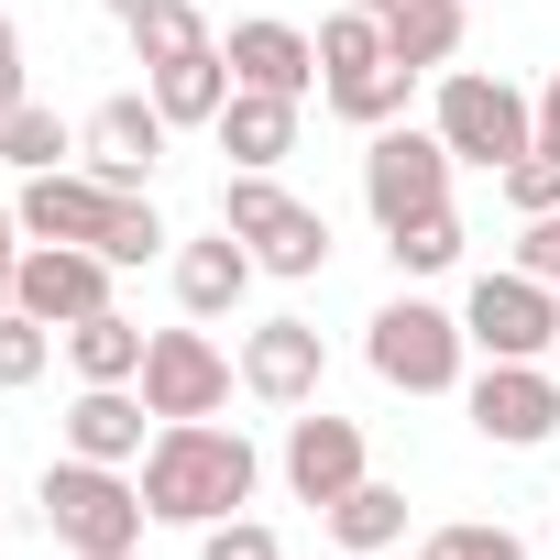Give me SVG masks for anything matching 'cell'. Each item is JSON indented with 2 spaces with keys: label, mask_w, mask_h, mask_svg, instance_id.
Wrapping results in <instances>:
<instances>
[{
  "label": "cell",
  "mask_w": 560,
  "mask_h": 560,
  "mask_svg": "<svg viewBox=\"0 0 560 560\" xmlns=\"http://www.w3.org/2000/svg\"><path fill=\"white\" fill-rule=\"evenodd\" d=\"M209 143L231 154V165H253V176H275L298 154V100H275V89H231V110L209 121Z\"/></svg>",
  "instance_id": "2e32d148"
},
{
  "label": "cell",
  "mask_w": 560,
  "mask_h": 560,
  "mask_svg": "<svg viewBox=\"0 0 560 560\" xmlns=\"http://www.w3.org/2000/svg\"><path fill=\"white\" fill-rule=\"evenodd\" d=\"M100 12H110V23H121V34H132V23H143V12H154V0H100Z\"/></svg>",
  "instance_id": "e575fe53"
},
{
  "label": "cell",
  "mask_w": 560,
  "mask_h": 560,
  "mask_svg": "<svg viewBox=\"0 0 560 560\" xmlns=\"http://www.w3.org/2000/svg\"><path fill=\"white\" fill-rule=\"evenodd\" d=\"M56 341H67V330H45V319H23V308H0V385H34V374L56 363Z\"/></svg>",
  "instance_id": "4316f807"
},
{
  "label": "cell",
  "mask_w": 560,
  "mask_h": 560,
  "mask_svg": "<svg viewBox=\"0 0 560 560\" xmlns=\"http://www.w3.org/2000/svg\"><path fill=\"white\" fill-rule=\"evenodd\" d=\"M143 385H78V407H67V451L78 462H143Z\"/></svg>",
  "instance_id": "e0dca14e"
},
{
  "label": "cell",
  "mask_w": 560,
  "mask_h": 560,
  "mask_svg": "<svg viewBox=\"0 0 560 560\" xmlns=\"http://www.w3.org/2000/svg\"><path fill=\"white\" fill-rule=\"evenodd\" d=\"M143 319H121V308H100V319H78L67 330V363H78V385H143Z\"/></svg>",
  "instance_id": "ffe728a7"
},
{
  "label": "cell",
  "mask_w": 560,
  "mask_h": 560,
  "mask_svg": "<svg viewBox=\"0 0 560 560\" xmlns=\"http://www.w3.org/2000/svg\"><path fill=\"white\" fill-rule=\"evenodd\" d=\"M472 429L494 451H538L560 429V363H483L472 374Z\"/></svg>",
  "instance_id": "30bf717a"
},
{
  "label": "cell",
  "mask_w": 560,
  "mask_h": 560,
  "mask_svg": "<svg viewBox=\"0 0 560 560\" xmlns=\"http://www.w3.org/2000/svg\"><path fill=\"white\" fill-rule=\"evenodd\" d=\"M505 209H516V220H538V209H560V154H549V143L505 165Z\"/></svg>",
  "instance_id": "f1b7e54d"
},
{
  "label": "cell",
  "mask_w": 560,
  "mask_h": 560,
  "mask_svg": "<svg viewBox=\"0 0 560 560\" xmlns=\"http://www.w3.org/2000/svg\"><path fill=\"white\" fill-rule=\"evenodd\" d=\"M110 253H89V242H23V264H12V308L23 319H45V330H78V319H100L110 308Z\"/></svg>",
  "instance_id": "ba28073f"
},
{
  "label": "cell",
  "mask_w": 560,
  "mask_h": 560,
  "mask_svg": "<svg viewBox=\"0 0 560 560\" xmlns=\"http://www.w3.org/2000/svg\"><path fill=\"white\" fill-rule=\"evenodd\" d=\"M429 549H440V560H527V538H516V527H494V516H472V527H440Z\"/></svg>",
  "instance_id": "f546056e"
},
{
  "label": "cell",
  "mask_w": 560,
  "mask_h": 560,
  "mask_svg": "<svg viewBox=\"0 0 560 560\" xmlns=\"http://www.w3.org/2000/svg\"><path fill=\"white\" fill-rule=\"evenodd\" d=\"M165 110L143 100V89H121V100H100L89 110V132H78V154H89V176L100 187H154V165H165Z\"/></svg>",
  "instance_id": "8fae6325"
},
{
  "label": "cell",
  "mask_w": 560,
  "mask_h": 560,
  "mask_svg": "<svg viewBox=\"0 0 560 560\" xmlns=\"http://www.w3.org/2000/svg\"><path fill=\"white\" fill-rule=\"evenodd\" d=\"M538 143H549V154H560V78H549V89H538Z\"/></svg>",
  "instance_id": "836d02e7"
},
{
  "label": "cell",
  "mask_w": 560,
  "mask_h": 560,
  "mask_svg": "<svg viewBox=\"0 0 560 560\" xmlns=\"http://www.w3.org/2000/svg\"><path fill=\"white\" fill-rule=\"evenodd\" d=\"M363 209H374L385 231H407V220L451 209V143H440V132H407V121H385V132L363 143Z\"/></svg>",
  "instance_id": "52a82bcc"
},
{
  "label": "cell",
  "mask_w": 560,
  "mask_h": 560,
  "mask_svg": "<svg viewBox=\"0 0 560 560\" xmlns=\"http://www.w3.org/2000/svg\"><path fill=\"white\" fill-rule=\"evenodd\" d=\"M253 242L242 231H209V242H176V298H187V319H231L242 298H253Z\"/></svg>",
  "instance_id": "9a60e30c"
},
{
  "label": "cell",
  "mask_w": 560,
  "mask_h": 560,
  "mask_svg": "<svg viewBox=\"0 0 560 560\" xmlns=\"http://www.w3.org/2000/svg\"><path fill=\"white\" fill-rule=\"evenodd\" d=\"M330 538H341V549H363V560H385V549H407V494L363 472V483H352V494L330 505Z\"/></svg>",
  "instance_id": "7402d4cb"
},
{
  "label": "cell",
  "mask_w": 560,
  "mask_h": 560,
  "mask_svg": "<svg viewBox=\"0 0 560 560\" xmlns=\"http://www.w3.org/2000/svg\"><path fill=\"white\" fill-rule=\"evenodd\" d=\"M462 330H472L483 363H549V352H560V287H549V275H527V264L472 275Z\"/></svg>",
  "instance_id": "8992f818"
},
{
  "label": "cell",
  "mask_w": 560,
  "mask_h": 560,
  "mask_svg": "<svg viewBox=\"0 0 560 560\" xmlns=\"http://www.w3.org/2000/svg\"><path fill=\"white\" fill-rule=\"evenodd\" d=\"M220 231H242L264 275H319V264H330V220H319L308 198H287L275 176H253V165L220 176Z\"/></svg>",
  "instance_id": "5b68a950"
},
{
  "label": "cell",
  "mask_w": 560,
  "mask_h": 560,
  "mask_svg": "<svg viewBox=\"0 0 560 560\" xmlns=\"http://www.w3.org/2000/svg\"><path fill=\"white\" fill-rule=\"evenodd\" d=\"M23 110V45H12V23H0V121Z\"/></svg>",
  "instance_id": "1f68e13d"
},
{
  "label": "cell",
  "mask_w": 560,
  "mask_h": 560,
  "mask_svg": "<svg viewBox=\"0 0 560 560\" xmlns=\"http://www.w3.org/2000/svg\"><path fill=\"white\" fill-rule=\"evenodd\" d=\"M549 363H560V352H549Z\"/></svg>",
  "instance_id": "ab89813d"
},
{
  "label": "cell",
  "mask_w": 560,
  "mask_h": 560,
  "mask_svg": "<svg viewBox=\"0 0 560 560\" xmlns=\"http://www.w3.org/2000/svg\"><path fill=\"white\" fill-rule=\"evenodd\" d=\"M385 56V12H352V0H341V12L319 23V78H341V67H374Z\"/></svg>",
  "instance_id": "484cf974"
},
{
  "label": "cell",
  "mask_w": 560,
  "mask_h": 560,
  "mask_svg": "<svg viewBox=\"0 0 560 560\" xmlns=\"http://www.w3.org/2000/svg\"><path fill=\"white\" fill-rule=\"evenodd\" d=\"M385 560H440V549H385Z\"/></svg>",
  "instance_id": "d590c367"
},
{
  "label": "cell",
  "mask_w": 560,
  "mask_h": 560,
  "mask_svg": "<svg viewBox=\"0 0 560 560\" xmlns=\"http://www.w3.org/2000/svg\"><path fill=\"white\" fill-rule=\"evenodd\" d=\"M352 12H385V0H352Z\"/></svg>",
  "instance_id": "f35d334b"
},
{
  "label": "cell",
  "mask_w": 560,
  "mask_h": 560,
  "mask_svg": "<svg viewBox=\"0 0 560 560\" xmlns=\"http://www.w3.org/2000/svg\"><path fill=\"white\" fill-rule=\"evenodd\" d=\"M516 264H527V275H549V287H560V209H538V220H527Z\"/></svg>",
  "instance_id": "4dcf8cb0"
},
{
  "label": "cell",
  "mask_w": 560,
  "mask_h": 560,
  "mask_svg": "<svg viewBox=\"0 0 560 560\" xmlns=\"http://www.w3.org/2000/svg\"><path fill=\"white\" fill-rule=\"evenodd\" d=\"M253 483H264V451L220 418H165L143 440V505L165 527H220V516L253 505Z\"/></svg>",
  "instance_id": "6da1fadb"
},
{
  "label": "cell",
  "mask_w": 560,
  "mask_h": 560,
  "mask_svg": "<svg viewBox=\"0 0 560 560\" xmlns=\"http://www.w3.org/2000/svg\"><path fill=\"white\" fill-rule=\"evenodd\" d=\"M12 264H23V209L0 198V275H12Z\"/></svg>",
  "instance_id": "d6a6232c"
},
{
  "label": "cell",
  "mask_w": 560,
  "mask_h": 560,
  "mask_svg": "<svg viewBox=\"0 0 560 560\" xmlns=\"http://www.w3.org/2000/svg\"><path fill=\"white\" fill-rule=\"evenodd\" d=\"M78 154V132L45 110V100H23L12 121H0V165H23V176H45V165H67Z\"/></svg>",
  "instance_id": "cb8c5ba5"
},
{
  "label": "cell",
  "mask_w": 560,
  "mask_h": 560,
  "mask_svg": "<svg viewBox=\"0 0 560 560\" xmlns=\"http://www.w3.org/2000/svg\"><path fill=\"white\" fill-rule=\"evenodd\" d=\"M319 374H330V352H319L308 319H264V330L242 341V385H253L264 407H319Z\"/></svg>",
  "instance_id": "5bb4252c"
},
{
  "label": "cell",
  "mask_w": 560,
  "mask_h": 560,
  "mask_svg": "<svg viewBox=\"0 0 560 560\" xmlns=\"http://www.w3.org/2000/svg\"><path fill=\"white\" fill-rule=\"evenodd\" d=\"M319 100H330L352 132H385V121H407V100H418V67L374 56V67H341V78H319Z\"/></svg>",
  "instance_id": "ac0fdd59"
},
{
  "label": "cell",
  "mask_w": 560,
  "mask_h": 560,
  "mask_svg": "<svg viewBox=\"0 0 560 560\" xmlns=\"http://www.w3.org/2000/svg\"><path fill=\"white\" fill-rule=\"evenodd\" d=\"M132 56H143V78H154V67H187V56H209L198 0H154V12L132 23Z\"/></svg>",
  "instance_id": "603a6c76"
},
{
  "label": "cell",
  "mask_w": 560,
  "mask_h": 560,
  "mask_svg": "<svg viewBox=\"0 0 560 560\" xmlns=\"http://www.w3.org/2000/svg\"><path fill=\"white\" fill-rule=\"evenodd\" d=\"M100 560H143V549H100Z\"/></svg>",
  "instance_id": "8d00e7d4"
},
{
  "label": "cell",
  "mask_w": 560,
  "mask_h": 560,
  "mask_svg": "<svg viewBox=\"0 0 560 560\" xmlns=\"http://www.w3.org/2000/svg\"><path fill=\"white\" fill-rule=\"evenodd\" d=\"M429 132L451 143V165H483V176H505L516 154H538V100H527L516 78L451 67V78H440V121H429Z\"/></svg>",
  "instance_id": "7a4b0ae2"
},
{
  "label": "cell",
  "mask_w": 560,
  "mask_h": 560,
  "mask_svg": "<svg viewBox=\"0 0 560 560\" xmlns=\"http://www.w3.org/2000/svg\"><path fill=\"white\" fill-rule=\"evenodd\" d=\"M143 483H121V462H45V527L67 560H100V549H143Z\"/></svg>",
  "instance_id": "3957f363"
},
{
  "label": "cell",
  "mask_w": 560,
  "mask_h": 560,
  "mask_svg": "<svg viewBox=\"0 0 560 560\" xmlns=\"http://www.w3.org/2000/svg\"><path fill=\"white\" fill-rule=\"evenodd\" d=\"M231 89H275V100H308L319 89V34H298V23H275V12H253V23H231Z\"/></svg>",
  "instance_id": "4fadbf2b"
},
{
  "label": "cell",
  "mask_w": 560,
  "mask_h": 560,
  "mask_svg": "<svg viewBox=\"0 0 560 560\" xmlns=\"http://www.w3.org/2000/svg\"><path fill=\"white\" fill-rule=\"evenodd\" d=\"M385 253H396V275H451V264H462V220H451V209H429V220L385 231Z\"/></svg>",
  "instance_id": "d4e9b609"
},
{
  "label": "cell",
  "mask_w": 560,
  "mask_h": 560,
  "mask_svg": "<svg viewBox=\"0 0 560 560\" xmlns=\"http://www.w3.org/2000/svg\"><path fill=\"white\" fill-rule=\"evenodd\" d=\"M143 407H154V429L165 418H220L231 407V352L209 330H154L143 341Z\"/></svg>",
  "instance_id": "9c48e42d"
},
{
  "label": "cell",
  "mask_w": 560,
  "mask_h": 560,
  "mask_svg": "<svg viewBox=\"0 0 560 560\" xmlns=\"http://www.w3.org/2000/svg\"><path fill=\"white\" fill-rule=\"evenodd\" d=\"M462 352H472L462 308H429V298H385L374 330H363V363H374L396 396H451V385H462Z\"/></svg>",
  "instance_id": "277c9868"
},
{
  "label": "cell",
  "mask_w": 560,
  "mask_h": 560,
  "mask_svg": "<svg viewBox=\"0 0 560 560\" xmlns=\"http://www.w3.org/2000/svg\"><path fill=\"white\" fill-rule=\"evenodd\" d=\"M0 308H12V275H0Z\"/></svg>",
  "instance_id": "74e56055"
},
{
  "label": "cell",
  "mask_w": 560,
  "mask_h": 560,
  "mask_svg": "<svg viewBox=\"0 0 560 560\" xmlns=\"http://www.w3.org/2000/svg\"><path fill=\"white\" fill-rule=\"evenodd\" d=\"M462 23H472L462 0H385V56L429 78V67H451V56H462Z\"/></svg>",
  "instance_id": "d6986e66"
},
{
  "label": "cell",
  "mask_w": 560,
  "mask_h": 560,
  "mask_svg": "<svg viewBox=\"0 0 560 560\" xmlns=\"http://www.w3.org/2000/svg\"><path fill=\"white\" fill-rule=\"evenodd\" d=\"M287 483H298V505L330 516V505L363 483V429L330 418V407H298V418H287Z\"/></svg>",
  "instance_id": "7c38bea8"
},
{
  "label": "cell",
  "mask_w": 560,
  "mask_h": 560,
  "mask_svg": "<svg viewBox=\"0 0 560 560\" xmlns=\"http://www.w3.org/2000/svg\"><path fill=\"white\" fill-rule=\"evenodd\" d=\"M198 560H287V538L264 516H220V527H198Z\"/></svg>",
  "instance_id": "83f0119b"
},
{
  "label": "cell",
  "mask_w": 560,
  "mask_h": 560,
  "mask_svg": "<svg viewBox=\"0 0 560 560\" xmlns=\"http://www.w3.org/2000/svg\"><path fill=\"white\" fill-rule=\"evenodd\" d=\"M154 110H165L176 132H187V121L209 132V121L231 110V56L209 45V56H187V67H154Z\"/></svg>",
  "instance_id": "44dd1931"
}]
</instances>
